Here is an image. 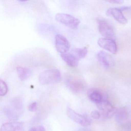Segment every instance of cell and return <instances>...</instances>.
I'll list each match as a JSON object with an SVG mask.
<instances>
[{"mask_svg":"<svg viewBox=\"0 0 131 131\" xmlns=\"http://www.w3.org/2000/svg\"><path fill=\"white\" fill-rule=\"evenodd\" d=\"M3 110L4 114L9 119L17 120L23 113V100L19 97L14 98L4 107Z\"/></svg>","mask_w":131,"mask_h":131,"instance_id":"1","label":"cell"},{"mask_svg":"<svg viewBox=\"0 0 131 131\" xmlns=\"http://www.w3.org/2000/svg\"><path fill=\"white\" fill-rule=\"evenodd\" d=\"M61 78L60 71L57 69L52 68L40 73L38 79L40 84L47 85L58 83L61 81Z\"/></svg>","mask_w":131,"mask_h":131,"instance_id":"2","label":"cell"},{"mask_svg":"<svg viewBox=\"0 0 131 131\" xmlns=\"http://www.w3.org/2000/svg\"><path fill=\"white\" fill-rule=\"evenodd\" d=\"M65 82L68 89L74 93L81 92L85 88V83L83 80L72 73L66 74Z\"/></svg>","mask_w":131,"mask_h":131,"instance_id":"3","label":"cell"},{"mask_svg":"<svg viewBox=\"0 0 131 131\" xmlns=\"http://www.w3.org/2000/svg\"><path fill=\"white\" fill-rule=\"evenodd\" d=\"M55 18L58 22L72 29L78 28L80 23V21L79 19L67 14H57Z\"/></svg>","mask_w":131,"mask_h":131,"instance_id":"4","label":"cell"},{"mask_svg":"<svg viewBox=\"0 0 131 131\" xmlns=\"http://www.w3.org/2000/svg\"><path fill=\"white\" fill-rule=\"evenodd\" d=\"M67 113L70 119L82 126L87 127L91 125L92 121L89 116L77 113L69 106L67 108Z\"/></svg>","mask_w":131,"mask_h":131,"instance_id":"5","label":"cell"},{"mask_svg":"<svg viewBox=\"0 0 131 131\" xmlns=\"http://www.w3.org/2000/svg\"><path fill=\"white\" fill-rule=\"evenodd\" d=\"M96 105L99 110L101 115L105 119H108L112 117L115 114L117 110L112 104L105 99Z\"/></svg>","mask_w":131,"mask_h":131,"instance_id":"6","label":"cell"},{"mask_svg":"<svg viewBox=\"0 0 131 131\" xmlns=\"http://www.w3.org/2000/svg\"><path fill=\"white\" fill-rule=\"evenodd\" d=\"M70 44L66 38L61 34H57L55 40V47L60 54L67 53L70 48Z\"/></svg>","mask_w":131,"mask_h":131,"instance_id":"7","label":"cell"},{"mask_svg":"<svg viewBox=\"0 0 131 131\" xmlns=\"http://www.w3.org/2000/svg\"><path fill=\"white\" fill-rule=\"evenodd\" d=\"M99 31L104 38L113 39L115 34L112 26L105 20L99 19L98 20Z\"/></svg>","mask_w":131,"mask_h":131,"instance_id":"8","label":"cell"},{"mask_svg":"<svg viewBox=\"0 0 131 131\" xmlns=\"http://www.w3.org/2000/svg\"><path fill=\"white\" fill-rule=\"evenodd\" d=\"M98 45L102 49L108 51L110 52L115 54L118 51L117 46L115 41L113 39L101 38L98 40Z\"/></svg>","mask_w":131,"mask_h":131,"instance_id":"9","label":"cell"},{"mask_svg":"<svg viewBox=\"0 0 131 131\" xmlns=\"http://www.w3.org/2000/svg\"><path fill=\"white\" fill-rule=\"evenodd\" d=\"M115 120L119 125L128 121L130 116V111L127 106L120 107L116 110Z\"/></svg>","mask_w":131,"mask_h":131,"instance_id":"10","label":"cell"},{"mask_svg":"<svg viewBox=\"0 0 131 131\" xmlns=\"http://www.w3.org/2000/svg\"><path fill=\"white\" fill-rule=\"evenodd\" d=\"M96 57L100 63L105 68H109L113 64L112 57L104 51H100L97 53Z\"/></svg>","mask_w":131,"mask_h":131,"instance_id":"11","label":"cell"},{"mask_svg":"<svg viewBox=\"0 0 131 131\" xmlns=\"http://www.w3.org/2000/svg\"><path fill=\"white\" fill-rule=\"evenodd\" d=\"M106 14L108 16H112L116 21L120 24H125L127 23V19L119 9L110 8L106 12Z\"/></svg>","mask_w":131,"mask_h":131,"instance_id":"12","label":"cell"},{"mask_svg":"<svg viewBox=\"0 0 131 131\" xmlns=\"http://www.w3.org/2000/svg\"><path fill=\"white\" fill-rule=\"evenodd\" d=\"M87 94L90 100L96 105L105 99L102 93L97 89H90L88 90Z\"/></svg>","mask_w":131,"mask_h":131,"instance_id":"13","label":"cell"},{"mask_svg":"<svg viewBox=\"0 0 131 131\" xmlns=\"http://www.w3.org/2000/svg\"><path fill=\"white\" fill-rule=\"evenodd\" d=\"M23 124L20 122L6 123L1 126L0 131H19L23 128Z\"/></svg>","mask_w":131,"mask_h":131,"instance_id":"14","label":"cell"},{"mask_svg":"<svg viewBox=\"0 0 131 131\" xmlns=\"http://www.w3.org/2000/svg\"><path fill=\"white\" fill-rule=\"evenodd\" d=\"M63 60L69 66L76 67L79 65V60L71 53H66L60 54Z\"/></svg>","mask_w":131,"mask_h":131,"instance_id":"15","label":"cell"},{"mask_svg":"<svg viewBox=\"0 0 131 131\" xmlns=\"http://www.w3.org/2000/svg\"><path fill=\"white\" fill-rule=\"evenodd\" d=\"M17 72L19 79L23 81L28 80L32 74L30 69L23 67L19 66L17 67Z\"/></svg>","mask_w":131,"mask_h":131,"instance_id":"16","label":"cell"},{"mask_svg":"<svg viewBox=\"0 0 131 131\" xmlns=\"http://www.w3.org/2000/svg\"><path fill=\"white\" fill-rule=\"evenodd\" d=\"M70 53L79 60L85 57L88 53V50L86 47L72 49Z\"/></svg>","mask_w":131,"mask_h":131,"instance_id":"17","label":"cell"},{"mask_svg":"<svg viewBox=\"0 0 131 131\" xmlns=\"http://www.w3.org/2000/svg\"><path fill=\"white\" fill-rule=\"evenodd\" d=\"M8 91L7 84L4 80H0V95L1 96H4L6 95Z\"/></svg>","mask_w":131,"mask_h":131,"instance_id":"18","label":"cell"},{"mask_svg":"<svg viewBox=\"0 0 131 131\" xmlns=\"http://www.w3.org/2000/svg\"><path fill=\"white\" fill-rule=\"evenodd\" d=\"M120 128L122 131H131V120H128L120 125Z\"/></svg>","mask_w":131,"mask_h":131,"instance_id":"19","label":"cell"},{"mask_svg":"<svg viewBox=\"0 0 131 131\" xmlns=\"http://www.w3.org/2000/svg\"><path fill=\"white\" fill-rule=\"evenodd\" d=\"M37 103L36 102H34L30 104L28 107V110L30 112H35L37 110Z\"/></svg>","mask_w":131,"mask_h":131,"instance_id":"20","label":"cell"},{"mask_svg":"<svg viewBox=\"0 0 131 131\" xmlns=\"http://www.w3.org/2000/svg\"><path fill=\"white\" fill-rule=\"evenodd\" d=\"M28 131H46V130L42 125H38L32 127Z\"/></svg>","mask_w":131,"mask_h":131,"instance_id":"21","label":"cell"},{"mask_svg":"<svg viewBox=\"0 0 131 131\" xmlns=\"http://www.w3.org/2000/svg\"><path fill=\"white\" fill-rule=\"evenodd\" d=\"M91 116L93 118L95 119H98L100 118L101 115L99 112L95 110L91 112Z\"/></svg>","mask_w":131,"mask_h":131,"instance_id":"22","label":"cell"},{"mask_svg":"<svg viewBox=\"0 0 131 131\" xmlns=\"http://www.w3.org/2000/svg\"><path fill=\"white\" fill-rule=\"evenodd\" d=\"M107 2L113 4H121L123 3L124 1L122 0H113V1H108Z\"/></svg>","mask_w":131,"mask_h":131,"instance_id":"23","label":"cell"},{"mask_svg":"<svg viewBox=\"0 0 131 131\" xmlns=\"http://www.w3.org/2000/svg\"><path fill=\"white\" fill-rule=\"evenodd\" d=\"M130 9V7H129L123 6L119 8V9L122 12L123 11H124V10H128L129 9Z\"/></svg>","mask_w":131,"mask_h":131,"instance_id":"24","label":"cell"},{"mask_svg":"<svg viewBox=\"0 0 131 131\" xmlns=\"http://www.w3.org/2000/svg\"><path fill=\"white\" fill-rule=\"evenodd\" d=\"M76 131H92L91 129H89L86 128H81L79 129L78 130Z\"/></svg>","mask_w":131,"mask_h":131,"instance_id":"25","label":"cell"}]
</instances>
